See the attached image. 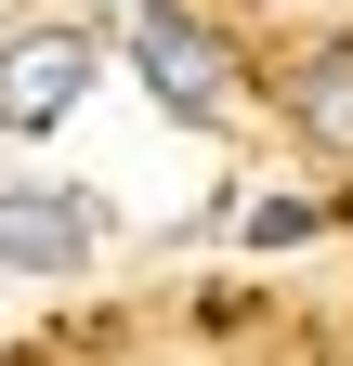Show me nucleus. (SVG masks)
I'll list each match as a JSON object with an SVG mask.
<instances>
[{
  "mask_svg": "<svg viewBox=\"0 0 353 366\" xmlns=\"http://www.w3.org/2000/svg\"><path fill=\"white\" fill-rule=\"evenodd\" d=\"M118 14H131V79L157 92V118H184V131H223L236 118V53L197 14H170V0H118Z\"/></svg>",
  "mask_w": 353,
  "mask_h": 366,
  "instance_id": "nucleus-1",
  "label": "nucleus"
},
{
  "mask_svg": "<svg viewBox=\"0 0 353 366\" xmlns=\"http://www.w3.org/2000/svg\"><path fill=\"white\" fill-rule=\"evenodd\" d=\"M92 79H105L92 26H14V39H0V131H14V144L66 131L79 105H92Z\"/></svg>",
  "mask_w": 353,
  "mask_h": 366,
  "instance_id": "nucleus-2",
  "label": "nucleus"
},
{
  "mask_svg": "<svg viewBox=\"0 0 353 366\" xmlns=\"http://www.w3.org/2000/svg\"><path fill=\"white\" fill-rule=\"evenodd\" d=\"M105 249V209L79 183H0V274H79Z\"/></svg>",
  "mask_w": 353,
  "mask_h": 366,
  "instance_id": "nucleus-3",
  "label": "nucleus"
},
{
  "mask_svg": "<svg viewBox=\"0 0 353 366\" xmlns=\"http://www.w3.org/2000/svg\"><path fill=\"white\" fill-rule=\"evenodd\" d=\"M275 105H288V131L314 157L353 170V26H314V39H301V53L275 66Z\"/></svg>",
  "mask_w": 353,
  "mask_h": 366,
  "instance_id": "nucleus-4",
  "label": "nucleus"
},
{
  "mask_svg": "<svg viewBox=\"0 0 353 366\" xmlns=\"http://www.w3.org/2000/svg\"><path fill=\"white\" fill-rule=\"evenodd\" d=\"M249 236H262V249H301V236H314V209H301V197H262V209H249Z\"/></svg>",
  "mask_w": 353,
  "mask_h": 366,
  "instance_id": "nucleus-5",
  "label": "nucleus"
}]
</instances>
